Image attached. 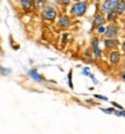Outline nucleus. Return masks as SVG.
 Listing matches in <instances>:
<instances>
[{
    "label": "nucleus",
    "mask_w": 125,
    "mask_h": 134,
    "mask_svg": "<svg viewBox=\"0 0 125 134\" xmlns=\"http://www.w3.org/2000/svg\"><path fill=\"white\" fill-rule=\"evenodd\" d=\"M88 6H89L88 1H86V0L73 2V4L69 6L68 14L71 15V18H82V16H85V14L87 13Z\"/></svg>",
    "instance_id": "1"
},
{
    "label": "nucleus",
    "mask_w": 125,
    "mask_h": 134,
    "mask_svg": "<svg viewBox=\"0 0 125 134\" xmlns=\"http://www.w3.org/2000/svg\"><path fill=\"white\" fill-rule=\"evenodd\" d=\"M58 15H59L58 9L55 6H52V5H48L44 9L41 10L42 19L45 22H48V23H56Z\"/></svg>",
    "instance_id": "2"
},
{
    "label": "nucleus",
    "mask_w": 125,
    "mask_h": 134,
    "mask_svg": "<svg viewBox=\"0 0 125 134\" xmlns=\"http://www.w3.org/2000/svg\"><path fill=\"white\" fill-rule=\"evenodd\" d=\"M100 43H101V41H100V37L97 35L93 36L90 38V50L93 52L94 58L99 61L102 60V58H103V51H102L101 46H100Z\"/></svg>",
    "instance_id": "3"
},
{
    "label": "nucleus",
    "mask_w": 125,
    "mask_h": 134,
    "mask_svg": "<svg viewBox=\"0 0 125 134\" xmlns=\"http://www.w3.org/2000/svg\"><path fill=\"white\" fill-rule=\"evenodd\" d=\"M119 1L121 0H103L99 5V12L105 15L107 13L111 12V10H115Z\"/></svg>",
    "instance_id": "4"
},
{
    "label": "nucleus",
    "mask_w": 125,
    "mask_h": 134,
    "mask_svg": "<svg viewBox=\"0 0 125 134\" xmlns=\"http://www.w3.org/2000/svg\"><path fill=\"white\" fill-rule=\"evenodd\" d=\"M72 23H73V20L69 14H59L56 21V24L59 29H67L72 26Z\"/></svg>",
    "instance_id": "5"
},
{
    "label": "nucleus",
    "mask_w": 125,
    "mask_h": 134,
    "mask_svg": "<svg viewBox=\"0 0 125 134\" xmlns=\"http://www.w3.org/2000/svg\"><path fill=\"white\" fill-rule=\"evenodd\" d=\"M122 59H123V57H122V52L119 51V50H111V51L108 52V61H109V64L111 66L113 67H117L122 64Z\"/></svg>",
    "instance_id": "6"
},
{
    "label": "nucleus",
    "mask_w": 125,
    "mask_h": 134,
    "mask_svg": "<svg viewBox=\"0 0 125 134\" xmlns=\"http://www.w3.org/2000/svg\"><path fill=\"white\" fill-rule=\"evenodd\" d=\"M121 31V27L117 23H109L104 34V38H117Z\"/></svg>",
    "instance_id": "7"
},
{
    "label": "nucleus",
    "mask_w": 125,
    "mask_h": 134,
    "mask_svg": "<svg viewBox=\"0 0 125 134\" xmlns=\"http://www.w3.org/2000/svg\"><path fill=\"white\" fill-rule=\"evenodd\" d=\"M107 23V20H105V15L100 12H97L93 18V21H91V29H90V32L93 30H95L97 27H101V26H105Z\"/></svg>",
    "instance_id": "8"
},
{
    "label": "nucleus",
    "mask_w": 125,
    "mask_h": 134,
    "mask_svg": "<svg viewBox=\"0 0 125 134\" xmlns=\"http://www.w3.org/2000/svg\"><path fill=\"white\" fill-rule=\"evenodd\" d=\"M27 74H28V76H29L30 79L34 81V82L44 83V82H46V81H48L36 68H30V69H28V71H27Z\"/></svg>",
    "instance_id": "9"
},
{
    "label": "nucleus",
    "mask_w": 125,
    "mask_h": 134,
    "mask_svg": "<svg viewBox=\"0 0 125 134\" xmlns=\"http://www.w3.org/2000/svg\"><path fill=\"white\" fill-rule=\"evenodd\" d=\"M119 45H121V42H119L118 38H104L103 40L104 50H108V51L117 50Z\"/></svg>",
    "instance_id": "10"
},
{
    "label": "nucleus",
    "mask_w": 125,
    "mask_h": 134,
    "mask_svg": "<svg viewBox=\"0 0 125 134\" xmlns=\"http://www.w3.org/2000/svg\"><path fill=\"white\" fill-rule=\"evenodd\" d=\"M19 4L24 12H31L36 8V0H19Z\"/></svg>",
    "instance_id": "11"
},
{
    "label": "nucleus",
    "mask_w": 125,
    "mask_h": 134,
    "mask_svg": "<svg viewBox=\"0 0 125 134\" xmlns=\"http://www.w3.org/2000/svg\"><path fill=\"white\" fill-rule=\"evenodd\" d=\"M118 18H119V15L116 10H111V12L105 14V20H107V22H109V23H116Z\"/></svg>",
    "instance_id": "12"
},
{
    "label": "nucleus",
    "mask_w": 125,
    "mask_h": 134,
    "mask_svg": "<svg viewBox=\"0 0 125 134\" xmlns=\"http://www.w3.org/2000/svg\"><path fill=\"white\" fill-rule=\"evenodd\" d=\"M116 12H117V14L119 16L122 15H125V0H121V1L118 2L117 7H116Z\"/></svg>",
    "instance_id": "13"
},
{
    "label": "nucleus",
    "mask_w": 125,
    "mask_h": 134,
    "mask_svg": "<svg viewBox=\"0 0 125 134\" xmlns=\"http://www.w3.org/2000/svg\"><path fill=\"white\" fill-rule=\"evenodd\" d=\"M67 86L69 89L73 90L74 89V85H73V69H69L67 73Z\"/></svg>",
    "instance_id": "14"
},
{
    "label": "nucleus",
    "mask_w": 125,
    "mask_h": 134,
    "mask_svg": "<svg viewBox=\"0 0 125 134\" xmlns=\"http://www.w3.org/2000/svg\"><path fill=\"white\" fill-rule=\"evenodd\" d=\"M48 0H36V8L37 9H40V10H42V9H44L46 6H48Z\"/></svg>",
    "instance_id": "15"
},
{
    "label": "nucleus",
    "mask_w": 125,
    "mask_h": 134,
    "mask_svg": "<svg viewBox=\"0 0 125 134\" xmlns=\"http://www.w3.org/2000/svg\"><path fill=\"white\" fill-rule=\"evenodd\" d=\"M12 73V69L8 68V67H4L0 65V75H2V76H7V75H9Z\"/></svg>",
    "instance_id": "16"
},
{
    "label": "nucleus",
    "mask_w": 125,
    "mask_h": 134,
    "mask_svg": "<svg viewBox=\"0 0 125 134\" xmlns=\"http://www.w3.org/2000/svg\"><path fill=\"white\" fill-rule=\"evenodd\" d=\"M105 30H107V26H101V27H97L96 29H95L96 35L99 36V37H100V36H104Z\"/></svg>",
    "instance_id": "17"
},
{
    "label": "nucleus",
    "mask_w": 125,
    "mask_h": 134,
    "mask_svg": "<svg viewBox=\"0 0 125 134\" xmlns=\"http://www.w3.org/2000/svg\"><path fill=\"white\" fill-rule=\"evenodd\" d=\"M100 110H101L102 112L107 113V114H113L115 113V111H116V109L113 107H110V108H101Z\"/></svg>",
    "instance_id": "18"
},
{
    "label": "nucleus",
    "mask_w": 125,
    "mask_h": 134,
    "mask_svg": "<svg viewBox=\"0 0 125 134\" xmlns=\"http://www.w3.org/2000/svg\"><path fill=\"white\" fill-rule=\"evenodd\" d=\"M93 97L96 98V99H99V100H103V102H108V100H109V98H108L107 96H104V95H100V94H95Z\"/></svg>",
    "instance_id": "19"
},
{
    "label": "nucleus",
    "mask_w": 125,
    "mask_h": 134,
    "mask_svg": "<svg viewBox=\"0 0 125 134\" xmlns=\"http://www.w3.org/2000/svg\"><path fill=\"white\" fill-rule=\"evenodd\" d=\"M85 57L87 58V59H89V60H91L94 58V55H93V52H91V50L90 49H87V50H85Z\"/></svg>",
    "instance_id": "20"
},
{
    "label": "nucleus",
    "mask_w": 125,
    "mask_h": 134,
    "mask_svg": "<svg viewBox=\"0 0 125 134\" xmlns=\"http://www.w3.org/2000/svg\"><path fill=\"white\" fill-rule=\"evenodd\" d=\"M90 73H91V72H90V68H89V67H87V66L83 67L82 71H81V74L83 75V76H89Z\"/></svg>",
    "instance_id": "21"
},
{
    "label": "nucleus",
    "mask_w": 125,
    "mask_h": 134,
    "mask_svg": "<svg viewBox=\"0 0 125 134\" xmlns=\"http://www.w3.org/2000/svg\"><path fill=\"white\" fill-rule=\"evenodd\" d=\"M59 4L63 7H68V6H71V0H60Z\"/></svg>",
    "instance_id": "22"
},
{
    "label": "nucleus",
    "mask_w": 125,
    "mask_h": 134,
    "mask_svg": "<svg viewBox=\"0 0 125 134\" xmlns=\"http://www.w3.org/2000/svg\"><path fill=\"white\" fill-rule=\"evenodd\" d=\"M113 114H116V116H118V117H123V118H125V110H116Z\"/></svg>",
    "instance_id": "23"
},
{
    "label": "nucleus",
    "mask_w": 125,
    "mask_h": 134,
    "mask_svg": "<svg viewBox=\"0 0 125 134\" xmlns=\"http://www.w3.org/2000/svg\"><path fill=\"white\" fill-rule=\"evenodd\" d=\"M111 105H112V107L115 108L116 110H124V108L122 107L121 104H118L117 102H111Z\"/></svg>",
    "instance_id": "24"
},
{
    "label": "nucleus",
    "mask_w": 125,
    "mask_h": 134,
    "mask_svg": "<svg viewBox=\"0 0 125 134\" xmlns=\"http://www.w3.org/2000/svg\"><path fill=\"white\" fill-rule=\"evenodd\" d=\"M88 77H90V80L93 81V83H94V85H99V80L96 79V77H95V75H94L93 73H90V75H89V76H88Z\"/></svg>",
    "instance_id": "25"
},
{
    "label": "nucleus",
    "mask_w": 125,
    "mask_h": 134,
    "mask_svg": "<svg viewBox=\"0 0 125 134\" xmlns=\"http://www.w3.org/2000/svg\"><path fill=\"white\" fill-rule=\"evenodd\" d=\"M67 37H68V35H67V34H64V35H63V37H62V44H63V43H64V44L66 43V40H67Z\"/></svg>",
    "instance_id": "26"
},
{
    "label": "nucleus",
    "mask_w": 125,
    "mask_h": 134,
    "mask_svg": "<svg viewBox=\"0 0 125 134\" xmlns=\"http://www.w3.org/2000/svg\"><path fill=\"white\" fill-rule=\"evenodd\" d=\"M121 47H122V52H123V53H125V41L121 43Z\"/></svg>",
    "instance_id": "27"
},
{
    "label": "nucleus",
    "mask_w": 125,
    "mask_h": 134,
    "mask_svg": "<svg viewBox=\"0 0 125 134\" xmlns=\"http://www.w3.org/2000/svg\"><path fill=\"white\" fill-rule=\"evenodd\" d=\"M119 76H121V79H122V80H123L124 82H125V71H123V72H122Z\"/></svg>",
    "instance_id": "28"
},
{
    "label": "nucleus",
    "mask_w": 125,
    "mask_h": 134,
    "mask_svg": "<svg viewBox=\"0 0 125 134\" xmlns=\"http://www.w3.org/2000/svg\"><path fill=\"white\" fill-rule=\"evenodd\" d=\"M122 67H123L124 71H125V55L123 57V59H122Z\"/></svg>",
    "instance_id": "29"
},
{
    "label": "nucleus",
    "mask_w": 125,
    "mask_h": 134,
    "mask_svg": "<svg viewBox=\"0 0 125 134\" xmlns=\"http://www.w3.org/2000/svg\"><path fill=\"white\" fill-rule=\"evenodd\" d=\"M90 1H91V2H95V4H100L102 0H90Z\"/></svg>",
    "instance_id": "30"
},
{
    "label": "nucleus",
    "mask_w": 125,
    "mask_h": 134,
    "mask_svg": "<svg viewBox=\"0 0 125 134\" xmlns=\"http://www.w3.org/2000/svg\"><path fill=\"white\" fill-rule=\"evenodd\" d=\"M48 1H53V2H57V4H59L60 0H48Z\"/></svg>",
    "instance_id": "31"
},
{
    "label": "nucleus",
    "mask_w": 125,
    "mask_h": 134,
    "mask_svg": "<svg viewBox=\"0 0 125 134\" xmlns=\"http://www.w3.org/2000/svg\"><path fill=\"white\" fill-rule=\"evenodd\" d=\"M78 1H81V0H73V2H78Z\"/></svg>",
    "instance_id": "32"
},
{
    "label": "nucleus",
    "mask_w": 125,
    "mask_h": 134,
    "mask_svg": "<svg viewBox=\"0 0 125 134\" xmlns=\"http://www.w3.org/2000/svg\"><path fill=\"white\" fill-rule=\"evenodd\" d=\"M86 1H88V0H86Z\"/></svg>",
    "instance_id": "33"
}]
</instances>
